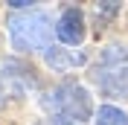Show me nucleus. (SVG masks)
<instances>
[{
  "mask_svg": "<svg viewBox=\"0 0 128 125\" xmlns=\"http://www.w3.org/2000/svg\"><path fill=\"white\" fill-rule=\"evenodd\" d=\"M50 15L41 9H26L24 15L9 18V38L15 44V50H41L47 44L50 35Z\"/></svg>",
  "mask_w": 128,
  "mask_h": 125,
  "instance_id": "nucleus-1",
  "label": "nucleus"
},
{
  "mask_svg": "<svg viewBox=\"0 0 128 125\" xmlns=\"http://www.w3.org/2000/svg\"><path fill=\"white\" fill-rule=\"evenodd\" d=\"M52 102L58 108V116L70 119V122H84L93 114V102L82 84H61L52 96Z\"/></svg>",
  "mask_w": 128,
  "mask_h": 125,
  "instance_id": "nucleus-2",
  "label": "nucleus"
},
{
  "mask_svg": "<svg viewBox=\"0 0 128 125\" xmlns=\"http://www.w3.org/2000/svg\"><path fill=\"white\" fill-rule=\"evenodd\" d=\"M56 35L64 44H82V38H84V15L76 6L64 9L58 24H56Z\"/></svg>",
  "mask_w": 128,
  "mask_h": 125,
  "instance_id": "nucleus-3",
  "label": "nucleus"
},
{
  "mask_svg": "<svg viewBox=\"0 0 128 125\" xmlns=\"http://www.w3.org/2000/svg\"><path fill=\"white\" fill-rule=\"evenodd\" d=\"M96 125H128V114L114 105H102L96 114Z\"/></svg>",
  "mask_w": 128,
  "mask_h": 125,
  "instance_id": "nucleus-4",
  "label": "nucleus"
}]
</instances>
